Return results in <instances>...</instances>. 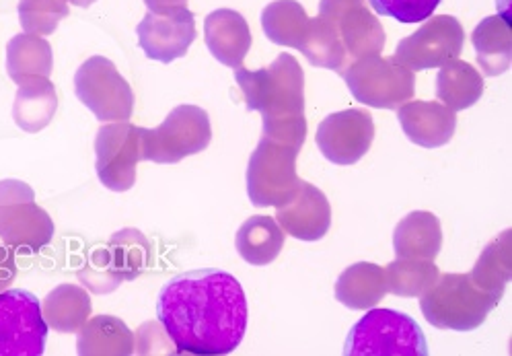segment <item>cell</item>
<instances>
[{"label": "cell", "mask_w": 512, "mask_h": 356, "mask_svg": "<svg viewBox=\"0 0 512 356\" xmlns=\"http://www.w3.org/2000/svg\"><path fill=\"white\" fill-rule=\"evenodd\" d=\"M498 303L496 297L475 287L469 274L449 272L438 276L422 295L420 309L428 324L438 330L473 332L486 322V317Z\"/></svg>", "instance_id": "cell-3"}, {"label": "cell", "mask_w": 512, "mask_h": 356, "mask_svg": "<svg viewBox=\"0 0 512 356\" xmlns=\"http://www.w3.org/2000/svg\"><path fill=\"white\" fill-rule=\"evenodd\" d=\"M346 356H428L416 319L393 309H371L356 322L344 344Z\"/></svg>", "instance_id": "cell-4"}, {"label": "cell", "mask_w": 512, "mask_h": 356, "mask_svg": "<svg viewBox=\"0 0 512 356\" xmlns=\"http://www.w3.org/2000/svg\"><path fill=\"white\" fill-rule=\"evenodd\" d=\"M443 247V227L436 215L426 210L410 212L393 231V249L397 258L434 260Z\"/></svg>", "instance_id": "cell-20"}, {"label": "cell", "mask_w": 512, "mask_h": 356, "mask_svg": "<svg viewBox=\"0 0 512 356\" xmlns=\"http://www.w3.org/2000/svg\"><path fill=\"white\" fill-rule=\"evenodd\" d=\"M278 225L286 235L301 241H319L332 227V206L313 184L301 182L297 194L278 206Z\"/></svg>", "instance_id": "cell-17"}, {"label": "cell", "mask_w": 512, "mask_h": 356, "mask_svg": "<svg viewBox=\"0 0 512 356\" xmlns=\"http://www.w3.org/2000/svg\"><path fill=\"white\" fill-rule=\"evenodd\" d=\"M204 42L210 54L225 66L239 68L251 50L247 19L233 9H216L204 21Z\"/></svg>", "instance_id": "cell-19"}, {"label": "cell", "mask_w": 512, "mask_h": 356, "mask_svg": "<svg viewBox=\"0 0 512 356\" xmlns=\"http://www.w3.org/2000/svg\"><path fill=\"white\" fill-rule=\"evenodd\" d=\"M68 3H72V5H77V7H83V9H87V7H91L95 0H68Z\"/></svg>", "instance_id": "cell-37"}, {"label": "cell", "mask_w": 512, "mask_h": 356, "mask_svg": "<svg viewBox=\"0 0 512 356\" xmlns=\"http://www.w3.org/2000/svg\"><path fill=\"white\" fill-rule=\"evenodd\" d=\"M387 293L385 270L371 262L346 268L336 282V299L348 309H373Z\"/></svg>", "instance_id": "cell-24"}, {"label": "cell", "mask_w": 512, "mask_h": 356, "mask_svg": "<svg viewBox=\"0 0 512 356\" xmlns=\"http://www.w3.org/2000/svg\"><path fill=\"white\" fill-rule=\"evenodd\" d=\"M212 126L198 105H177L157 128H140V159L159 165H175L208 149Z\"/></svg>", "instance_id": "cell-5"}, {"label": "cell", "mask_w": 512, "mask_h": 356, "mask_svg": "<svg viewBox=\"0 0 512 356\" xmlns=\"http://www.w3.org/2000/svg\"><path fill=\"white\" fill-rule=\"evenodd\" d=\"M144 5L149 7L151 13H161V11H167V9L188 7V0H144Z\"/></svg>", "instance_id": "cell-36"}, {"label": "cell", "mask_w": 512, "mask_h": 356, "mask_svg": "<svg viewBox=\"0 0 512 356\" xmlns=\"http://www.w3.org/2000/svg\"><path fill=\"white\" fill-rule=\"evenodd\" d=\"M441 272L434 266V260H412L397 258L385 268L387 291L397 297H422Z\"/></svg>", "instance_id": "cell-32"}, {"label": "cell", "mask_w": 512, "mask_h": 356, "mask_svg": "<svg viewBox=\"0 0 512 356\" xmlns=\"http://www.w3.org/2000/svg\"><path fill=\"white\" fill-rule=\"evenodd\" d=\"M79 348L83 354H132L134 338L122 319L112 315L93 317L79 330Z\"/></svg>", "instance_id": "cell-30"}, {"label": "cell", "mask_w": 512, "mask_h": 356, "mask_svg": "<svg viewBox=\"0 0 512 356\" xmlns=\"http://www.w3.org/2000/svg\"><path fill=\"white\" fill-rule=\"evenodd\" d=\"M512 274V231H502L480 256L478 264L469 272L475 287L484 293L496 297L498 301L504 297L506 284Z\"/></svg>", "instance_id": "cell-28"}, {"label": "cell", "mask_w": 512, "mask_h": 356, "mask_svg": "<svg viewBox=\"0 0 512 356\" xmlns=\"http://www.w3.org/2000/svg\"><path fill=\"white\" fill-rule=\"evenodd\" d=\"M284 237L286 233L276 219L255 215L239 227L235 247L249 266H268L280 256Z\"/></svg>", "instance_id": "cell-23"}, {"label": "cell", "mask_w": 512, "mask_h": 356, "mask_svg": "<svg viewBox=\"0 0 512 356\" xmlns=\"http://www.w3.org/2000/svg\"><path fill=\"white\" fill-rule=\"evenodd\" d=\"M369 3L381 17L408 25L430 19L443 0H369Z\"/></svg>", "instance_id": "cell-34"}, {"label": "cell", "mask_w": 512, "mask_h": 356, "mask_svg": "<svg viewBox=\"0 0 512 356\" xmlns=\"http://www.w3.org/2000/svg\"><path fill=\"white\" fill-rule=\"evenodd\" d=\"M471 42L486 77H500L510 68L512 29L504 15L486 17L473 29Z\"/></svg>", "instance_id": "cell-22"}, {"label": "cell", "mask_w": 512, "mask_h": 356, "mask_svg": "<svg viewBox=\"0 0 512 356\" xmlns=\"http://www.w3.org/2000/svg\"><path fill=\"white\" fill-rule=\"evenodd\" d=\"M95 171L99 182L112 192H128L136 184L140 159V128L126 122L101 126L95 136Z\"/></svg>", "instance_id": "cell-13"}, {"label": "cell", "mask_w": 512, "mask_h": 356, "mask_svg": "<svg viewBox=\"0 0 512 356\" xmlns=\"http://www.w3.org/2000/svg\"><path fill=\"white\" fill-rule=\"evenodd\" d=\"M75 93L99 122L132 118L134 91L116 64L105 56H93L81 64L75 75Z\"/></svg>", "instance_id": "cell-9"}, {"label": "cell", "mask_w": 512, "mask_h": 356, "mask_svg": "<svg viewBox=\"0 0 512 356\" xmlns=\"http://www.w3.org/2000/svg\"><path fill=\"white\" fill-rule=\"evenodd\" d=\"M149 241L140 231L124 229L112 237L109 245L95 249L81 280L93 293H109L118 289L124 280H134L146 262Z\"/></svg>", "instance_id": "cell-11"}, {"label": "cell", "mask_w": 512, "mask_h": 356, "mask_svg": "<svg viewBox=\"0 0 512 356\" xmlns=\"http://www.w3.org/2000/svg\"><path fill=\"white\" fill-rule=\"evenodd\" d=\"M48 332L38 297L25 289L0 291V356H42Z\"/></svg>", "instance_id": "cell-10"}, {"label": "cell", "mask_w": 512, "mask_h": 356, "mask_svg": "<svg viewBox=\"0 0 512 356\" xmlns=\"http://www.w3.org/2000/svg\"><path fill=\"white\" fill-rule=\"evenodd\" d=\"M317 147L334 165H354L369 153L375 140L373 116L364 110H344L329 114L317 128Z\"/></svg>", "instance_id": "cell-14"}, {"label": "cell", "mask_w": 512, "mask_h": 356, "mask_svg": "<svg viewBox=\"0 0 512 356\" xmlns=\"http://www.w3.org/2000/svg\"><path fill=\"white\" fill-rule=\"evenodd\" d=\"M157 317L177 352L221 356L243 342L249 309L233 274L202 268L165 282L157 299Z\"/></svg>", "instance_id": "cell-1"}, {"label": "cell", "mask_w": 512, "mask_h": 356, "mask_svg": "<svg viewBox=\"0 0 512 356\" xmlns=\"http://www.w3.org/2000/svg\"><path fill=\"white\" fill-rule=\"evenodd\" d=\"M319 17L336 27L350 62L383 52L385 29L364 0H321Z\"/></svg>", "instance_id": "cell-15"}, {"label": "cell", "mask_w": 512, "mask_h": 356, "mask_svg": "<svg viewBox=\"0 0 512 356\" xmlns=\"http://www.w3.org/2000/svg\"><path fill=\"white\" fill-rule=\"evenodd\" d=\"M350 93L362 105L375 110H395L416 93L414 70L401 66L395 58L379 54L354 60L342 73Z\"/></svg>", "instance_id": "cell-7"}, {"label": "cell", "mask_w": 512, "mask_h": 356, "mask_svg": "<svg viewBox=\"0 0 512 356\" xmlns=\"http://www.w3.org/2000/svg\"><path fill=\"white\" fill-rule=\"evenodd\" d=\"M68 17V0H19V21L25 33L52 35Z\"/></svg>", "instance_id": "cell-33"}, {"label": "cell", "mask_w": 512, "mask_h": 356, "mask_svg": "<svg viewBox=\"0 0 512 356\" xmlns=\"http://www.w3.org/2000/svg\"><path fill=\"white\" fill-rule=\"evenodd\" d=\"M297 50L303 52V56L317 68L342 70L350 64L336 27L319 15L315 19H309Z\"/></svg>", "instance_id": "cell-29"}, {"label": "cell", "mask_w": 512, "mask_h": 356, "mask_svg": "<svg viewBox=\"0 0 512 356\" xmlns=\"http://www.w3.org/2000/svg\"><path fill=\"white\" fill-rule=\"evenodd\" d=\"M235 81L245 105L264 118V136L301 149L307 138L305 73L297 58L280 54L260 70L235 68Z\"/></svg>", "instance_id": "cell-2"}, {"label": "cell", "mask_w": 512, "mask_h": 356, "mask_svg": "<svg viewBox=\"0 0 512 356\" xmlns=\"http://www.w3.org/2000/svg\"><path fill=\"white\" fill-rule=\"evenodd\" d=\"M54 237V221L21 180L0 182V239L19 254H38Z\"/></svg>", "instance_id": "cell-6"}, {"label": "cell", "mask_w": 512, "mask_h": 356, "mask_svg": "<svg viewBox=\"0 0 512 356\" xmlns=\"http://www.w3.org/2000/svg\"><path fill=\"white\" fill-rule=\"evenodd\" d=\"M465 46V31L453 15H438L397 44L395 62L410 70L441 68L455 60Z\"/></svg>", "instance_id": "cell-12"}, {"label": "cell", "mask_w": 512, "mask_h": 356, "mask_svg": "<svg viewBox=\"0 0 512 356\" xmlns=\"http://www.w3.org/2000/svg\"><path fill=\"white\" fill-rule=\"evenodd\" d=\"M301 149L262 136L247 165V196L253 206H282L297 194L303 180L297 175Z\"/></svg>", "instance_id": "cell-8"}, {"label": "cell", "mask_w": 512, "mask_h": 356, "mask_svg": "<svg viewBox=\"0 0 512 356\" xmlns=\"http://www.w3.org/2000/svg\"><path fill=\"white\" fill-rule=\"evenodd\" d=\"M17 274L13 249L0 247V291L7 289Z\"/></svg>", "instance_id": "cell-35"}, {"label": "cell", "mask_w": 512, "mask_h": 356, "mask_svg": "<svg viewBox=\"0 0 512 356\" xmlns=\"http://www.w3.org/2000/svg\"><path fill=\"white\" fill-rule=\"evenodd\" d=\"M309 17L297 0H274L262 13L266 38L278 46L295 48L301 44Z\"/></svg>", "instance_id": "cell-31"}, {"label": "cell", "mask_w": 512, "mask_h": 356, "mask_svg": "<svg viewBox=\"0 0 512 356\" xmlns=\"http://www.w3.org/2000/svg\"><path fill=\"white\" fill-rule=\"evenodd\" d=\"M138 44L151 60L169 64L184 58L196 40V19L188 7L146 13L136 27Z\"/></svg>", "instance_id": "cell-16"}, {"label": "cell", "mask_w": 512, "mask_h": 356, "mask_svg": "<svg viewBox=\"0 0 512 356\" xmlns=\"http://www.w3.org/2000/svg\"><path fill=\"white\" fill-rule=\"evenodd\" d=\"M44 317L52 330L62 334L79 332L91 315V297L77 284H60L44 303Z\"/></svg>", "instance_id": "cell-27"}, {"label": "cell", "mask_w": 512, "mask_h": 356, "mask_svg": "<svg viewBox=\"0 0 512 356\" xmlns=\"http://www.w3.org/2000/svg\"><path fill=\"white\" fill-rule=\"evenodd\" d=\"M484 95V77L469 62L451 60L436 75V97L453 112L469 110Z\"/></svg>", "instance_id": "cell-25"}, {"label": "cell", "mask_w": 512, "mask_h": 356, "mask_svg": "<svg viewBox=\"0 0 512 356\" xmlns=\"http://www.w3.org/2000/svg\"><path fill=\"white\" fill-rule=\"evenodd\" d=\"M56 110L58 95L50 77H31L19 83L13 105V120L21 130L29 134L44 130L54 120Z\"/></svg>", "instance_id": "cell-21"}, {"label": "cell", "mask_w": 512, "mask_h": 356, "mask_svg": "<svg viewBox=\"0 0 512 356\" xmlns=\"http://www.w3.org/2000/svg\"><path fill=\"white\" fill-rule=\"evenodd\" d=\"M54 54L48 40L21 33L7 44V73L19 85L31 77H50Z\"/></svg>", "instance_id": "cell-26"}, {"label": "cell", "mask_w": 512, "mask_h": 356, "mask_svg": "<svg viewBox=\"0 0 512 356\" xmlns=\"http://www.w3.org/2000/svg\"><path fill=\"white\" fill-rule=\"evenodd\" d=\"M404 134L418 147L441 149L457 130V114L436 101H410L397 112Z\"/></svg>", "instance_id": "cell-18"}]
</instances>
